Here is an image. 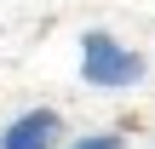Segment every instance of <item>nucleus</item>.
Segmentation results:
<instances>
[{"instance_id": "1", "label": "nucleus", "mask_w": 155, "mask_h": 149, "mask_svg": "<svg viewBox=\"0 0 155 149\" xmlns=\"http://www.w3.org/2000/svg\"><path fill=\"white\" fill-rule=\"evenodd\" d=\"M81 80L92 92H132L150 80V57L127 46L115 29H86L81 34Z\"/></svg>"}, {"instance_id": "2", "label": "nucleus", "mask_w": 155, "mask_h": 149, "mask_svg": "<svg viewBox=\"0 0 155 149\" xmlns=\"http://www.w3.org/2000/svg\"><path fill=\"white\" fill-rule=\"evenodd\" d=\"M0 149H63V115H58L52 103L17 109V115L0 126Z\"/></svg>"}, {"instance_id": "3", "label": "nucleus", "mask_w": 155, "mask_h": 149, "mask_svg": "<svg viewBox=\"0 0 155 149\" xmlns=\"http://www.w3.org/2000/svg\"><path fill=\"white\" fill-rule=\"evenodd\" d=\"M63 149H132L127 132H81V138H63Z\"/></svg>"}]
</instances>
